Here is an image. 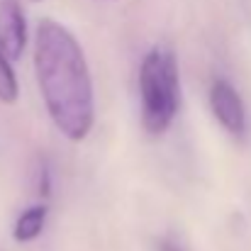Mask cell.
Here are the masks:
<instances>
[{"label":"cell","instance_id":"obj_1","mask_svg":"<svg viewBox=\"0 0 251 251\" xmlns=\"http://www.w3.org/2000/svg\"><path fill=\"white\" fill-rule=\"evenodd\" d=\"M34 74L54 127L69 142H83L95 125L93 76L78 39L51 17L37 25Z\"/></svg>","mask_w":251,"mask_h":251},{"label":"cell","instance_id":"obj_2","mask_svg":"<svg viewBox=\"0 0 251 251\" xmlns=\"http://www.w3.org/2000/svg\"><path fill=\"white\" fill-rule=\"evenodd\" d=\"M142 127L159 137L173 125L180 110V74L176 54L166 47H151L139 66Z\"/></svg>","mask_w":251,"mask_h":251},{"label":"cell","instance_id":"obj_3","mask_svg":"<svg viewBox=\"0 0 251 251\" xmlns=\"http://www.w3.org/2000/svg\"><path fill=\"white\" fill-rule=\"evenodd\" d=\"M207 98H210V110H212L215 120L232 137L242 139L247 132V107H244V100L237 93V88L225 78H215Z\"/></svg>","mask_w":251,"mask_h":251},{"label":"cell","instance_id":"obj_4","mask_svg":"<svg viewBox=\"0 0 251 251\" xmlns=\"http://www.w3.org/2000/svg\"><path fill=\"white\" fill-rule=\"evenodd\" d=\"M27 47V20L20 0H0V51L17 61Z\"/></svg>","mask_w":251,"mask_h":251},{"label":"cell","instance_id":"obj_5","mask_svg":"<svg viewBox=\"0 0 251 251\" xmlns=\"http://www.w3.org/2000/svg\"><path fill=\"white\" fill-rule=\"evenodd\" d=\"M47 215H49V207H47L44 202H39V205H29L27 210H22V215L15 220L12 239H15L17 244H29V242H34V239L44 232Z\"/></svg>","mask_w":251,"mask_h":251},{"label":"cell","instance_id":"obj_6","mask_svg":"<svg viewBox=\"0 0 251 251\" xmlns=\"http://www.w3.org/2000/svg\"><path fill=\"white\" fill-rule=\"evenodd\" d=\"M20 98V83L12 69V61L0 51V102L2 105H15Z\"/></svg>","mask_w":251,"mask_h":251},{"label":"cell","instance_id":"obj_7","mask_svg":"<svg viewBox=\"0 0 251 251\" xmlns=\"http://www.w3.org/2000/svg\"><path fill=\"white\" fill-rule=\"evenodd\" d=\"M51 193V173H49V166L47 164H42L39 168V195H49Z\"/></svg>","mask_w":251,"mask_h":251},{"label":"cell","instance_id":"obj_8","mask_svg":"<svg viewBox=\"0 0 251 251\" xmlns=\"http://www.w3.org/2000/svg\"><path fill=\"white\" fill-rule=\"evenodd\" d=\"M159 251H183V249H178L173 242H166V239H164V242H159Z\"/></svg>","mask_w":251,"mask_h":251},{"label":"cell","instance_id":"obj_9","mask_svg":"<svg viewBox=\"0 0 251 251\" xmlns=\"http://www.w3.org/2000/svg\"><path fill=\"white\" fill-rule=\"evenodd\" d=\"M29 2H42V0H29Z\"/></svg>","mask_w":251,"mask_h":251}]
</instances>
